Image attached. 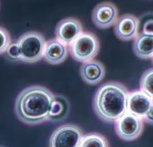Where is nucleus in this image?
Masks as SVG:
<instances>
[{"label": "nucleus", "instance_id": "1", "mask_svg": "<svg viewBox=\"0 0 153 147\" xmlns=\"http://www.w3.org/2000/svg\"><path fill=\"white\" fill-rule=\"evenodd\" d=\"M54 94L42 86H30L22 90L17 97L14 112L22 122L38 125L48 121Z\"/></svg>", "mask_w": 153, "mask_h": 147}, {"label": "nucleus", "instance_id": "2", "mask_svg": "<svg viewBox=\"0 0 153 147\" xmlns=\"http://www.w3.org/2000/svg\"><path fill=\"white\" fill-rule=\"evenodd\" d=\"M129 91L123 83L107 82L97 89L93 106L98 118L105 122H115L127 113V98Z\"/></svg>", "mask_w": 153, "mask_h": 147}, {"label": "nucleus", "instance_id": "3", "mask_svg": "<svg viewBox=\"0 0 153 147\" xmlns=\"http://www.w3.org/2000/svg\"><path fill=\"white\" fill-rule=\"evenodd\" d=\"M45 37L38 31H28L20 36L17 43L19 46L21 62L35 63L42 58L45 44Z\"/></svg>", "mask_w": 153, "mask_h": 147}, {"label": "nucleus", "instance_id": "4", "mask_svg": "<svg viewBox=\"0 0 153 147\" xmlns=\"http://www.w3.org/2000/svg\"><path fill=\"white\" fill-rule=\"evenodd\" d=\"M100 50L97 36L92 32L83 31L70 45L69 51L74 60L86 63L94 59Z\"/></svg>", "mask_w": 153, "mask_h": 147}, {"label": "nucleus", "instance_id": "5", "mask_svg": "<svg viewBox=\"0 0 153 147\" xmlns=\"http://www.w3.org/2000/svg\"><path fill=\"white\" fill-rule=\"evenodd\" d=\"M83 131L74 124H65L57 127L50 139V147H79Z\"/></svg>", "mask_w": 153, "mask_h": 147}, {"label": "nucleus", "instance_id": "6", "mask_svg": "<svg viewBox=\"0 0 153 147\" xmlns=\"http://www.w3.org/2000/svg\"><path fill=\"white\" fill-rule=\"evenodd\" d=\"M114 123L115 131L117 136L124 141H134L143 133V119L128 112L118 118Z\"/></svg>", "mask_w": 153, "mask_h": 147}, {"label": "nucleus", "instance_id": "7", "mask_svg": "<svg viewBox=\"0 0 153 147\" xmlns=\"http://www.w3.org/2000/svg\"><path fill=\"white\" fill-rule=\"evenodd\" d=\"M118 9L110 2H103L96 6L92 12V20L96 27L100 29L111 27L117 22Z\"/></svg>", "mask_w": 153, "mask_h": 147}, {"label": "nucleus", "instance_id": "8", "mask_svg": "<svg viewBox=\"0 0 153 147\" xmlns=\"http://www.w3.org/2000/svg\"><path fill=\"white\" fill-rule=\"evenodd\" d=\"M81 22L75 18H65L61 20L55 28L56 39L69 46L83 32Z\"/></svg>", "mask_w": 153, "mask_h": 147}, {"label": "nucleus", "instance_id": "9", "mask_svg": "<svg viewBox=\"0 0 153 147\" xmlns=\"http://www.w3.org/2000/svg\"><path fill=\"white\" fill-rule=\"evenodd\" d=\"M114 33L122 41L132 40L139 34V19L131 14L120 16L114 24Z\"/></svg>", "mask_w": 153, "mask_h": 147}, {"label": "nucleus", "instance_id": "10", "mask_svg": "<svg viewBox=\"0 0 153 147\" xmlns=\"http://www.w3.org/2000/svg\"><path fill=\"white\" fill-rule=\"evenodd\" d=\"M153 107V98L140 90L129 92L127 98V112L143 119L145 114Z\"/></svg>", "mask_w": 153, "mask_h": 147}, {"label": "nucleus", "instance_id": "11", "mask_svg": "<svg viewBox=\"0 0 153 147\" xmlns=\"http://www.w3.org/2000/svg\"><path fill=\"white\" fill-rule=\"evenodd\" d=\"M68 52L66 45L57 39H51L45 42L42 58L50 64L58 65L66 59Z\"/></svg>", "mask_w": 153, "mask_h": 147}, {"label": "nucleus", "instance_id": "12", "mask_svg": "<svg viewBox=\"0 0 153 147\" xmlns=\"http://www.w3.org/2000/svg\"><path fill=\"white\" fill-rule=\"evenodd\" d=\"M80 75L82 80L87 84H98L105 78V66L99 61L86 62L82 63L80 67Z\"/></svg>", "mask_w": 153, "mask_h": 147}, {"label": "nucleus", "instance_id": "13", "mask_svg": "<svg viewBox=\"0 0 153 147\" xmlns=\"http://www.w3.org/2000/svg\"><path fill=\"white\" fill-rule=\"evenodd\" d=\"M70 111V103L67 98L62 94H54L53 98L48 121L59 122L65 120Z\"/></svg>", "mask_w": 153, "mask_h": 147}, {"label": "nucleus", "instance_id": "14", "mask_svg": "<svg viewBox=\"0 0 153 147\" xmlns=\"http://www.w3.org/2000/svg\"><path fill=\"white\" fill-rule=\"evenodd\" d=\"M133 52L138 58L152 59L153 57V35L138 34L134 39Z\"/></svg>", "mask_w": 153, "mask_h": 147}, {"label": "nucleus", "instance_id": "15", "mask_svg": "<svg viewBox=\"0 0 153 147\" xmlns=\"http://www.w3.org/2000/svg\"><path fill=\"white\" fill-rule=\"evenodd\" d=\"M79 147H109V143L104 135L98 133H90L83 135Z\"/></svg>", "mask_w": 153, "mask_h": 147}, {"label": "nucleus", "instance_id": "16", "mask_svg": "<svg viewBox=\"0 0 153 147\" xmlns=\"http://www.w3.org/2000/svg\"><path fill=\"white\" fill-rule=\"evenodd\" d=\"M152 80H153V70L150 68L143 73L141 76L140 81V87L142 92L148 95L151 98H153L152 94Z\"/></svg>", "mask_w": 153, "mask_h": 147}, {"label": "nucleus", "instance_id": "17", "mask_svg": "<svg viewBox=\"0 0 153 147\" xmlns=\"http://www.w3.org/2000/svg\"><path fill=\"white\" fill-rule=\"evenodd\" d=\"M148 14H146L147 18L145 19H139V31L141 29L140 31L139 32V34H146V35H153V19H152V14L148 17Z\"/></svg>", "mask_w": 153, "mask_h": 147}, {"label": "nucleus", "instance_id": "18", "mask_svg": "<svg viewBox=\"0 0 153 147\" xmlns=\"http://www.w3.org/2000/svg\"><path fill=\"white\" fill-rule=\"evenodd\" d=\"M5 54H6V58L10 62H21L20 52L17 43L10 44L7 51H5Z\"/></svg>", "mask_w": 153, "mask_h": 147}, {"label": "nucleus", "instance_id": "19", "mask_svg": "<svg viewBox=\"0 0 153 147\" xmlns=\"http://www.w3.org/2000/svg\"><path fill=\"white\" fill-rule=\"evenodd\" d=\"M11 43V37L7 29L0 27V54L5 53L7 47Z\"/></svg>", "mask_w": 153, "mask_h": 147}, {"label": "nucleus", "instance_id": "20", "mask_svg": "<svg viewBox=\"0 0 153 147\" xmlns=\"http://www.w3.org/2000/svg\"><path fill=\"white\" fill-rule=\"evenodd\" d=\"M152 112H153V107L152 108H151L148 111V113H146L145 116L143 118V122H146L148 124H152L153 123V118H152Z\"/></svg>", "mask_w": 153, "mask_h": 147}, {"label": "nucleus", "instance_id": "21", "mask_svg": "<svg viewBox=\"0 0 153 147\" xmlns=\"http://www.w3.org/2000/svg\"><path fill=\"white\" fill-rule=\"evenodd\" d=\"M0 147H5V146H0Z\"/></svg>", "mask_w": 153, "mask_h": 147}]
</instances>
